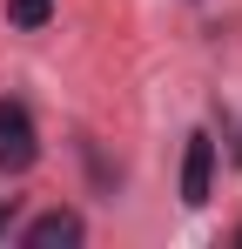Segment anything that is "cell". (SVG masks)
Wrapping results in <instances>:
<instances>
[{"label": "cell", "mask_w": 242, "mask_h": 249, "mask_svg": "<svg viewBox=\"0 0 242 249\" xmlns=\"http://www.w3.org/2000/svg\"><path fill=\"white\" fill-rule=\"evenodd\" d=\"M34 155H40L34 115H27L20 101H0V168H7V175H20V168H34Z\"/></svg>", "instance_id": "cell-1"}, {"label": "cell", "mask_w": 242, "mask_h": 249, "mask_svg": "<svg viewBox=\"0 0 242 249\" xmlns=\"http://www.w3.org/2000/svg\"><path fill=\"white\" fill-rule=\"evenodd\" d=\"M208 182H215V142H208V135H189V155H182V202L202 209L208 202Z\"/></svg>", "instance_id": "cell-2"}, {"label": "cell", "mask_w": 242, "mask_h": 249, "mask_svg": "<svg viewBox=\"0 0 242 249\" xmlns=\"http://www.w3.org/2000/svg\"><path fill=\"white\" fill-rule=\"evenodd\" d=\"M81 236H87V229H81V215H74V209H47V215H34V222L20 229V243H27V249H54V243H61V249H74Z\"/></svg>", "instance_id": "cell-3"}, {"label": "cell", "mask_w": 242, "mask_h": 249, "mask_svg": "<svg viewBox=\"0 0 242 249\" xmlns=\"http://www.w3.org/2000/svg\"><path fill=\"white\" fill-rule=\"evenodd\" d=\"M47 14H54V0H7V20L14 27H47Z\"/></svg>", "instance_id": "cell-4"}, {"label": "cell", "mask_w": 242, "mask_h": 249, "mask_svg": "<svg viewBox=\"0 0 242 249\" xmlns=\"http://www.w3.org/2000/svg\"><path fill=\"white\" fill-rule=\"evenodd\" d=\"M7 229H14V202H0V236H7Z\"/></svg>", "instance_id": "cell-5"}, {"label": "cell", "mask_w": 242, "mask_h": 249, "mask_svg": "<svg viewBox=\"0 0 242 249\" xmlns=\"http://www.w3.org/2000/svg\"><path fill=\"white\" fill-rule=\"evenodd\" d=\"M236 243H242V229H236Z\"/></svg>", "instance_id": "cell-6"}]
</instances>
